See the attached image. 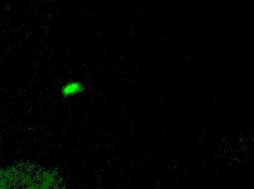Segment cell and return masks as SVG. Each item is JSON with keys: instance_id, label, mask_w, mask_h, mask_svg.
<instances>
[{"instance_id": "6da1fadb", "label": "cell", "mask_w": 254, "mask_h": 189, "mask_svg": "<svg viewBox=\"0 0 254 189\" xmlns=\"http://www.w3.org/2000/svg\"><path fill=\"white\" fill-rule=\"evenodd\" d=\"M84 91V85L78 81H72L66 83L61 89L64 98H71L81 94Z\"/></svg>"}]
</instances>
